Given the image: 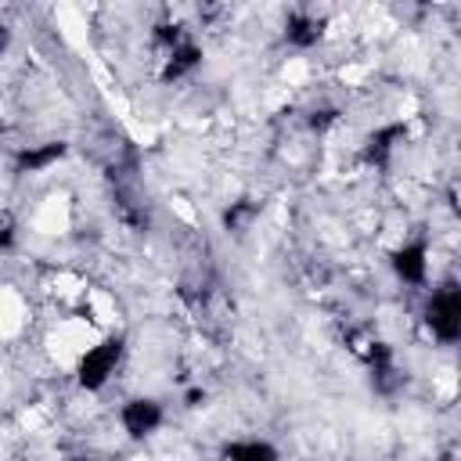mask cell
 I'll list each match as a JSON object with an SVG mask.
<instances>
[{
	"label": "cell",
	"instance_id": "cell-3",
	"mask_svg": "<svg viewBox=\"0 0 461 461\" xmlns=\"http://www.w3.org/2000/svg\"><path fill=\"white\" fill-rule=\"evenodd\" d=\"M29 328V303L14 285H0V342H14Z\"/></svg>",
	"mask_w": 461,
	"mask_h": 461
},
{
	"label": "cell",
	"instance_id": "cell-2",
	"mask_svg": "<svg viewBox=\"0 0 461 461\" xmlns=\"http://www.w3.org/2000/svg\"><path fill=\"white\" fill-rule=\"evenodd\" d=\"M425 313H429L425 324L432 328L436 339H454V331H457V292H454V285L432 288V299H429Z\"/></svg>",
	"mask_w": 461,
	"mask_h": 461
},
{
	"label": "cell",
	"instance_id": "cell-1",
	"mask_svg": "<svg viewBox=\"0 0 461 461\" xmlns=\"http://www.w3.org/2000/svg\"><path fill=\"white\" fill-rule=\"evenodd\" d=\"M32 230L40 238H61L72 230V202L65 191H50L32 209Z\"/></svg>",
	"mask_w": 461,
	"mask_h": 461
},
{
	"label": "cell",
	"instance_id": "cell-4",
	"mask_svg": "<svg viewBox=\"0 0 461 461\" xmlns=\"http://www.w3.org/2000/svg\"><path fill=\"white\" fill-rule=\"evenodd\" d=\"M158 425H162V411H158L155 400H130V403L122 407V429H126L130 436H148V432H155Z\"/></svg>",
	"mask_w": 461,
	"mask_h": 461
}]
</instances>
